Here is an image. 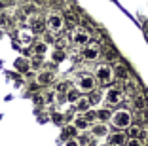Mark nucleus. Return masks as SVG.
<instances>
[{"instance_id":"f257e3e1","label":"nucleus","mask_w":148,"mask_h":146,"mask_svg":"<svg viewBox=\"0 0 148 146\" xmlns=\"http://www.w3.org/2000/svg\"><path fill=\"white\" fill-rule=\"evenodd\" d=\"M110 121L116 129H127L131 125V114L127 110H116L110 118Z\"/></svg>"},{"instance_id":"f03ea898","label":"nucleus","mask_w":148,"mask_h":146,"mask_svg":"<svg viewBox=\"0 0 148 146\" xmlns=\"http://www.w3.org/2000/svg\"><path fill=\"white\" fill-rule=\"evenodd\" d=\"M95 78L99 80L101 84H105V86H110L114 80V69L108 66V64H99L95 70Z\"/></svg>"},{"instance_id":"7ed1b4c3","label":"nucleus","mask_w":148,"mask_h":146,"mask_svg":"<svg viewBox=\"0 0 148 146\" xmlns=\"http://www.w3.org/2000/svg\"><path fill=\"white\" fill-rule=\"evenodd\" d=\"M70 38H72V44H74V46H87V44L91 42V34H89L86 29H78V27L72 30Z\"/></svg>"},{"instance_id":"20e7f679","label":"nucleus","mask_w":148,"mask_h":146,"mask_svg":"<svg viewBox=\"0 0 148 146\" xmlns=\"http://www.w3.org/2000/svg\"><path fill=\"white\" fill-rule=\"evenodd\" d=\"M46 23H48V29L53 30V32H61L63 27H65V17L59 15V13H49L46 17Z\"/></svg>"},{"instance_id":"39448f33","label":"nucleus","mask_w":148,"mask_h":146,"mask_svg":"<svg viewBox=\"0 0 148 146\" xmlns=\"http://www.w3.org/2000/svg\"><path fill=\"white\" fill-rule=\"evenodd\" d=\"M17 40H19V44H21L23 47H29V46H32V42H34V32H32V29L29 27H23V29H19L17 30Z\"/></svg>"},{"instance_id":"423d86ee","label":"nucleus","mask_w":148,"mask_h":146,"mask_svg":"<svg viewBox=\"0 0 148 146\" xmlns=\"http://www.w3.org/2000/svg\"><path fill=\"white\" fill-rule=\"evenodd\" d=\"M82 57L86 61H97L101 57V47L97 46V44H87L82 49Z\"/></svg>"},{"instance_id":"0eeeda50","label":"nucleus","mask_w":148,"mask_h":146,"mask_svg":"<svg viewBox=\"0 0 148 146\" xmlns=\"http://www.w3.org/2000/svg\"><path fill=\"white\" fill-rule=\"evenodd\" d=\"M105 99H106V103H108L110 106H112V104L122 103V99H123V89H120V87H110V89L106 91Z\"/></svg>"},{"instance_id":"6e6552de","label":"nucleus","mask_w":148,"mask_h":146,"mask_svg":"<svg viewBox=\"0 0 148 146\" xmlns=\"http://www.w3.org/2000/svg\"><path fill=\"white\" fill-rule=\"evenodd\" d=\"M95 82H97V78H93V76H82V78H78V89L89 93L91 89H95Z\"/></svg>"},{"instance_id":"1a4fd4ad","label":"nucleus","mask_w":148,"mask_h":146,"mask_svg":"<svg viewBox=\"0 0 148 146\" xmlns=\"http://www.w3.org/2000/svg\"><path fill=\"white\" fill-rule=\"evenodd\" d=\"M31 29H32L34 34H44L46 29H48V23H46V19L34 17V15H32V17H31Z\"/></svg>"},{"instance_id":"9d476101","label":"nucleus","mask_w":148,"mask_h":146,"mask_svg":"<svg viewBox=\"0 0 148 146\" xmlns=\"http://www.w3.org/2000/svg\"><path fill=\"white\" fill-rule=\"evenodd\" d=\"M108 144L110 146H125L127 144V133L116 131V133L108 135Z\"/></svg>"},{"instance_id":"9b49d317","label":"nucleus","mask_w":148,"mask_h":146,"mask_svg":"<svg viewBox=\"0 0 148 146\" xmlns=\"http://www.w3.org/2000/svg\"><path fill=\"white\" fill-rule=\"evenodd\" d=\"M127 137L129 138H140V141L144 142V138L148 137V133L143 131L139 125H129V127H127Z\"/></svg>"},{"instance_id":"f8f14e48","label":"nucleus","mask_w":148,"mask_h":146,"mask_svg":"<svg viewBox=\"0 0 148 146\" xmlns=\"http://www.w3.org/2000/svg\"><path fill=\"white\" fill-rule=\"evenodd\" d=\"M36 84H38V86H51L53 84V72H49V70L40 72L38 76H36Z\"/></svg>"},{"instance_id":"ddd939ff","label":"nucleus","mask_w":148,"mask_h":146,"mask_svg":"<svg viewBox=\"0 0 148 146\" xmlns=\"http://www.w3.org/2000/svg\"><path fill=\"white\" fill-rule=\"evenodd\" d=\"M114 76H116L118 80H123V82L129 80V72H127V69L123 64H114Z\"/></svg>"},{"instance_id":"4468645a","label":"nucleus","mask_w":148,"mask_h":146,"mask_svg":"<svg viewBox=\"0 0 148 146\" xmlns=\"http://www.w3.org/2000/svg\"><path fill=\"white\" fill-rule=\"evenodd\" d=\"M133 106L135 110H146V99H144V95L140 93H133Z\"/></svg>"},{"instance_id":"2eb2a0df","label":"nucleus","mask_w":148,"mask_h":146,"mask_svg":"<svg viewBox=\"0 0 148 146\" xmlns=\"http://www.w3.org/2000/svg\"><path fill=\"white\" fill-rule=\"evenodd\" d=\"M31 66H32V64L29 63L25 57H19V59L15 61V70H19V72H23V74L29 72V70H31Z\"/></svg>"},{"instance_id":"dca6fc26","label":"nucleus","mask_w":148,"mask_h":146,"mask_svg":"<svg viewBox=\"0 0 148 146\" xmlns=\"http://www.w3.org/2000/svg\"><path fill=\"white\" fill-rule=\"evenodd\" d=\"M91 133H93V137H106V135H108V127H106L105 121H103V123L93 125V127H91Z\"/></svg>"},{"instance_id":"f3484780","label":"nucleus","mask_w":148,"mask_h":146,"mask_svg":"<svg viewBox=\"0 0 148 146\" xmlns=\"http://www.w3.org/2000/svg\"><path fill=\"white\" fill-rule=\"evenodd\" d=\"M63 17H65V25L69 27V29H76V25H78V17H76L72 12H65V13H63Z\"/></svg>"},{"instance_id":"a211bd4d","label":"nucleus","mask_w":148,"mask_h":146,"mask_svg":"<svg viewBox=\"0 0 148 146\" xmlns=\"http://www.w3.org/2000/svg\"><path fill=\"white\" fill-rule=\"evenodd\" d=\"M78 101H80V89H78V87H72V89L66 91V103L76 104Z\"/></svg>"},{"instance_id":"6ab92c4d","label":"nucleus","mask_w":148,"mask_h":146,"mask_svg":"<svg viewBox=\"0 0 148 146\" xmlns=\"http://www.w3.org/2000/svg\"><path fill=\"white\" fill-rule=\"evenodd\" d=\"M112 114H114V112L110 110V108H101V110H97V120H101V121H108L110 118H112Z\"/></svg>"},{"instance_id":"aec40b11","label":"nucleus","mask_w":148,"mask_h":146,"mask_svg":"<svg viewBox=\"0 0 148 146\" xmlns=\"http://www.w3.org/2000/svg\"><path fill=\"white\" fill-rule=\"evenodd\" d=\"M51 59H53V63H61V61H65V59H66L65 49H63V47H57L55 51L51 53Z\"/></svg>"},{"instance_id":"412c9836","label":"nucleus","mask_w":148,"mask_h":146,"mask_svg":"<svg viewBox=\"0 0 148 146\" xmlns=\"http://www.w3.org/2000/svg\"><path fill=\"white\" fill-rule=\"evenodd\" d=\"M87 99H89V103H91V104H99L101 101H103V93H101V91H97V89H91Z\"/></svg>"},{"instance_id":"4be33fe9","label":"nucleus","mask_w":148,"mask_h":146,"mask_svg":"<svg viewBox=\"0 0 148 146\" xmlns=\"http://www.w3.org/2000/svg\"><path fill=\"white\" fill-rule=\"evenodd\" d=\"M48 51V44L46 42H36L32 46V53H38V55H44V53Z\"/></svg>"},{"instance_id":"5701e85b","label":"nucleus","mask_w":148,"mask_h":146,"mask_svg":"<svg viewBox=\"0 0 148 146\" xmlns=\"http://www.w3.org/2000/svg\"><path fill=\"white\" fill-rule=\"evenodd\" d=\"M74 125H76L80 131H86V129L89 127V121L86 120V116H84V118H82V116H78L76 120H74Z\"/></svg>"},{"instance_id":"b1692460","label":"nucleus","mask_w":148,"mask_h":146,"mask_svg":"<svg viewBox=\"0 0 148 146\" xmlns=\"http://www.w3.org/2000/svg\"><path fill=\"white\" fill-rule=\"evenodd\" d=\"M89 106H91L89 99H82V97H80V101L76 103V110H80V112H87V110H89Z\"/></svg>"},{"instance_id":"393cba45","label":"nucleus","mask_w":148,"mask_h":146,"mask_svg":"<svg viewBox=\"0 0 148 146\" xmlns=\"http://www.w3.org/2000/svg\"><path fill=\"white\" fill-rule=\"evenodd\" d=\"M80 129L76 127V125H69V127H65V131H63V137H76V133H78Z\"/></svg>"},{"instance_id":"a878e982","label":"nucleus","mask_w":148,"mask_h":146,"mask_svg":"<svg viewBox=\"0 0 148 146\" xmlns=\"http://www.w3.org/2000/svg\"><path fill=\"white\" fill-rule=\"evenodd\" d=\"M51 121H53L55 125H63L65 116H63V114H59V112H51Z\"/></svg>"},{"instance_id":"bb28decb","label":"nucleus","mask_w":148,"mask_h":146,"mask_svg":"<svg viewBox=\"0 0 148 146\" xmlns=\"http://www.w3.org/2000/svg\"><path fill=\"white\" fill-rule=\"evenodd\" d=\"M69 89H70V87H69V82H59L55 86V91H57V93H65L66 95V91H69Z\"/></svg>"},{"instance_id":"cd10ccee","label":"nucleus","mask_w":148,"mask_h":146,"mask_svg":"<svg viewBox=\"0 0 148 146\" xmlns=\"http://www.w3.org/2000/svg\"><path fill=\"white\" fill-rule=\"evenodd\" d=\"M42 57H44V55H38V53H32L31 64H32V66H34V69H38L40 64H42Z\"/></svg>"},{"instance_id":"c85d7f7f","label":"nucleus","mask_w":148,"mask_h":146,"mask_svg":"<svg viewBox=\"0 0 148 146\" xmlns=\"http://www.w3.org/2000/svg\"><path fill=\"white\" fill-rule=\"evenodd\" d=\"M53 34H55V32L48 29V32H44V42H46V44H53V42H55V36H53Z\"/></svg>"},{"instance_id":"c756f323","label":"nucleus","mask_w":148,"mask_h":146,"mask_svg":"<svg viewBox=\"0 0 148 146\" xmlns=\"http://www.w3.org/2000/svg\"><path fill=\"white\" fill-rule=\"evenodd\" d=\"M76 141H78V144H80V146H87L89 142H91V138L87 137V135H80V137L76 138Z\"/></svg>"},{"instance_id":"7c9ffc66","label":"nucleus","mask_w":148,"mask_h":146,"mask_svg":"<svg viewBox=\"0 0 148 146\" xmlns=\"http://www.w3.org/2000/svg\"><path fill=\"white\" fill-rule=\"evenodd\" d=\"M55 95H57V91H55V93H44V99H46V104H51L53 101H55Z\"/></svg>"},{"instance_id":"2f4dec72","label":"nucleus","mask_w":148,"mask_h":146,"mask_svg":"<svg viewBox=\"0 0 148 146\" xmlns=\"http://www.w3.org/2000/svg\"><path fill=\"white\" fill-rule=\"evenodd\" d=\"M95 118H97V112H93V110H87V112H86V120L89 121V123H91Z\"/></svg>"},{"instance_id":"473e14b6","label":"nucleus","mask_w":148,"mask_h":146,"mask_svg":"<svg viewBox=\"0 0 148 146\" xmlns=\"http://www.w3.org/2000/svg\"><path fill=\"white\" fill-rule=\"evenodd\" d=\"M32 101H34V104H46V99H44L42 95H34V97H32Z\"/></svg>"},{"instance_id":"72a5a7b5","label":"nucleus","mask_w":148,"mask_h":146,"mask_svg":"<svg viewBox=\"0 0 148 146\" xmlns=\"http://www.w3.org/2000/svg\"><path fill=\"white\" fill-rule=\"evenodd\" d=\"M125 146H143V141L140 138H131V141H127Z\"/></svg>"},{"instance_id":"f704fd0d","label":"nucleus","mask_w":148,"mask_h":146,"mask_svg":"<svg viewBox=\"0 0 148 146\" xmlns=\"http://www.w3.org/2000/svg\"><path fill=\"white\" fill-rule=\"evenodd\" d=\"M105 57H106V59H116V51H114V49H106Z\"/></svg>"},{"instance_id":"c9c22d12","label":"nucleus","mask_w":148,"mask_h":146,"mask_svg":"<svg viewBox=\"0 0 148 146\" xmlns=\"http://www.w3.org/2000/svg\"><path fill=\"white\" fill-rule=\"evenodd\" d=\"M23 12H25V13H34L36 8H34V6H25V8H23Z\"/></svg>"},{"instance_id":"e433bc0d","label":"nucleus","mask_w":148,"mask_h":146,"mask_svg":"<svg viewBox=\"0 0 148 146\" xmlns=\"http://www.w3.org/2000/svg\"><path fill=\"white\" fill-rule=\"evenodd\" d=\"M0 4H4V6H12V4H13V0H0Z\"/></svg>"},{"instance_id":"4c0bfd02","label":"nucleus","mask_w":148,"mask_h":146,"mask_svg":"<svg viewBox=\"0 0 148 146\" xmlns=\"http://www.w3.org/2000/svg\"><path fill=\"white\" fill-rule=\"evenodd\" d=\"M66 146H80V144H78V141H69Z\"/></svg>"},{"instance_id":"58836bf2","label":"nucleus","mask_w":148,"mask_h":146,"mask_svg":"<svg viewBox=\"0 0 148 146\" xmlns=\"http://www.w3.org/2000/svg\"><path fill=\"white\" fill-rule=\"evenodd\" d=\"M46 2H49V0H34V4H46Z\"/></svg>"},{"instance_id":"ea45409f","label":"nucleus","mask_w":148,"mask_h":146,"mask_svg":"<svg viewBox=\"0 0 148 146\" xmlns=\"http://www.w3.org/2000/svg\"><path fill=\"white\" fill-rule=\"evenodd\" d=\"M87 146H97V142H95V141H91V142H89Z\"/></svg>"}]
</instances>
